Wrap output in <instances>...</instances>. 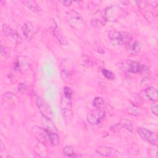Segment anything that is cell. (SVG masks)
<instances>
[{
  "label": "cell",
  "mask_w": 158,
  "mask_h": 158,
  "mask_svg": "<svg viewBox=\"0 0 158 158\" xmlns=\"http://www.w3.org/2000/svg\"><path fill=\"white\" fill-rule=\"evenodd\" d=\"M72 97L62 94L60 100L61 115L65 122H70L72 118Z\"/></svg>",
  "instance_id": "6da1fadb"
},
{
  "label": "cell",
  "mask_w": 158,
  "mask_h": 158,
  "mask_svg": "<svg viewBox=\"0 0 158 158\" xmlns=\"http://www.w3.org/2000/svg\"><path fill=\"white\" fill-rule=\"evenodd\" d=\"M108 37L114 43L117 44H126L131 40L130 35L125 31H117L116 30H110L108 33Z\"/></svg>",
  "instance_id": "7a4b0ae2"
},
{
  "label": "cell",
  "mask_w": 158,
  "mask_h": 158,
  "mask_svg": "<svg viewBox=\"0 0 158 158\" xmlns=\"http://www.w3.org/2000/svg\"><path fill=\"white\" fill-rule=\"evenodd\" d=\"M105 114L106 112L104 109H96L88 113L86 116L87 120L91 125H98L104 119Z\"/></svg>",
  "instance_id": "3957f363"
},
{
  "label": "cell",
  "mask_w": 158,
  "mask_h": 158,
  "mask_svg": "<svg viewBox=\"0 0 158 158\" xmlns=\"http://www.w3.org/2000/svg\"><path fill=\"white\" fill-rule=\"evenodd\" d=\"M138 135L144 140L149 142V143L154 145L157 146L158 144V140H157V135L156 133L152 132L150 130L140 127L138 129Z\"/></svg>",
  "instance_id": "277c9868"
},
{
  "label": "cell",
  "mask_w": 158,
  "mask_h": 158,
  "mask_svg": "<svg viewBox=\"0 0 158 158\" xmlns=\"http://www.w3.org/2000/svg\"><path fill=\"white\" fill-rule=\"evenodd\" d=\"M122 15V9L117 6L108 7L105 11V17L108 21L115 22Z\"/></svg>",
  "instance_id": "5b68a950"
},
{
  "label": "cell",
  "mask_w": 158,
  "mask_h": 158,
  "mask_svg": "<svg viewBox=\"0 0 158 158\" xmlns=\"http://www.w3.org/2000/svg\"><path fill=\"white\" fill-rule=\"evenodd\" d=\"M31 131L34 136L41 143H44L49 141V134L44 128L33 126L31 128Z\"/></svg>",
  "instance_id": "8992f818"
},
{
  "label": "cell",
  "mask_w": 158,
  "mask_h": 158,
  "mask_svg": "<svg viewBox=\"0 0 158 158\" xmlns=\"http://www.w3.org/2000/svg\"><path fill=\"white\" fill-rule=\"evenodd\" d=\"M41 123L43 128L48 133H57L56 127L48 117L43 115L41 118Z\"/></svg>",
  "instance_id": "52a82bcc"
},
{
  "label": "cell",
  "mask_w": 158,
  "mask_h": 158,
  "mask_svg": "<svg viewBox=\"0 0 158 158\" xmlns=\"http://www.w3.org/2000/svg\"><path fill=\"white\" fill-rule=\"evenodd\" d=\"M125 48L129 53L134 54L139 51L141 46L138 42L131 40L125 44Z\"/></svg>",
  "instance_id": "ba28073f"
},
{
  "label": "cell",
  "mask_w": 158,
  "mask_h": 158,
  "mask_svg": "<svg viewBox=\"0 0 158 158\" xmlns=\"http://www.w3.org/2000/svg\"><path fill=\"white\" fill-rule=\"evenodd\" d=\"M145 94L147 98L152 101H157V89L152 86H149L145 89Z\"/></svg>",
  "instance_id": "9c48e42d"
},
{
  "label": "cell",
  "mask_w": 158,
  "mask_h": 158,
  "mask_svg": "<svg viewBox=\"0 0 158 158\" xmlns=\"http://www.w3.org/2000/svg\"><path fill=\"white\" fill-rule=\"evenodd\" d=\"M37 105L38 106L39 109L41 111V112L44 115L48 117V114H50V108H49L47 104L41 99V98H38L37 99Z\"/></svg>",
  "instance_id": "30bf717a"
},
{
  "label": "cell",
  "mask_w": 158,
  "mask_h": 158,
  "mask_svg": "<svg viewBox=\"0 0 158 158\" xmlns=\"http://www.w3.org/2000/svg\"><path fill=\"white\" fill-rule=\"evenodd\" d=\"M22 3L30 10L35 13H40L41 11L38 4L34 1H22Z\"/></svg>",
  "instance_id": "8fae6325"
},
{
  "label": "cell",
  "mask_w": 158,
  "mask_h": 158,
  "mask_svg": "<svg viewBox=\"0 0 158 158\" xmlns=\"http://www.w3.org/2000/svg\"><path fill=\"white\" fill-rule=\"evenodd\" d=\"M53 31H54V36L56 37V38L58 40V41L62 45H67L68 44V41L66 38L57 27H56L54 28Z\"/></svg>",
  "instance_id": "7c38bea8"
},
{
  "label": "cell",
  "mask_w": 158,
  "mask_h": 158,
  "mask_svg": "<svg viewBox=\"0 0 158 158\" xmlns=\"http://www.w3.org/2000/svg\"><path fill=\"white\" fill-rule=\"evenodd\" d=\"M128 72L131 73H136L140 72L142 65H140L138 62L135 61H130L128 62Z\"/></svg>",
  "instance_id": "4fadbf2b"
},
{
  "label": "cell",
  "mask_w": 158,
  "mask_h": 158,
  "mask_svg": "<svg viewBox=\"0 0 158 158\" xmlns=\"http://www.w3.org/2000/svg\"><path fill=\"white\" fill-rule=\"evenodd\" d=\"M32 31H33V28L30 23L24 24L21 29L22 35L25 38H30V36L32 35Z\"/></svg>",
  "instance_id": "5bb4252c"
},
{
  "label": "cell",
  "mask_w": 158,
  "mask_h": 158,
  "mask_svg": "<svg viewBox=\"0 0 158 158\" xmlns=\"http://www.w3.org/2000/svg\"><path fill=\"white\" fill-rule=\"evenodd\" d=\"M96 152L102 156L107 157L112 152V148L106 146H101L96 149Z\"/></svg>",
  "instance_id": "9a60e30c"
},
{
  "label": "cell",
  "mask_w": 158,
  "mask_h": 158,
  "mask_svg": "<svg viewBox=\"0 0 158 158\" xmlns=\"http://www.w3.org/2000/svg\"><path fill=\"white\" fill-rule=\"evenodd\" d=\"M93 106L96 109H104V107L105 106L104 101L103 99L101 97H96L94 99L93 101Z\"/></svg>",
  "instance_id": "2e32d148"
},
{
  "label": "cell",
  "mask_w": 158,
  "mask_h": 158,
  "mask_svg": "<svg viewBox=\"0 0 158 158\" xmlns=\"http://www.w3.org/2000/svg\"><path fill=\"white\" fill-rule=\"evenodd\" d=\"M102 73L103 75L107 79L114 80L115 78V75L111 71H110L109 70L103 69L102 70Z\"/></svg>",
  "instance_id": "e0dca14e"
},
{
  "label": "cell",
  "mask_w": 158,
  "mask_h": 158,
  "mask_svg": "<svg viewBox=\"0 0 158 158\" xmlns=\"http://www.w3.org/2000/svg\"><path fill=\"white\" fill-rule=\"evenodd\" d=\"M64 152L65 154H66L67 156L69 157H71L74 154L73 153V149L72 148V147L69 146H65L64 148Z\"/></svg>",
  "instance_id": "ac0fdd59"
},
{
  "label": "cell",
  "mask_w": 158,
  "mask_h": 158,
  "mask_svg": "<svg viewBox=\"0 0 158 158\" xmlns=\"http://www.w3.org/2000/svg\"><path fill=\"white\" fill-rule=\"evenodd\" d=\"M151 111L152 112L156 115H158V112H157V104H154L153 105L151 106Z\"/></svg>",
  "instance_id": "d6986e66"
},
{
  "label": "cell",
  "mask_w": 158,
  "mask_h": 158,
  "mask_svg": "<svg viewBox=\"0 0 158 158\" xmlns=\"http://www.w3.org/2000/svg\"><path fill=\"white\" fill-rule=\"evenodd\" d=\"M59 2L60 3H62L64 6H69L71 5V4L72 3V1H60Z\"/></svg>",
  "instance_id": "ffe728a7"
}]
</instances>
